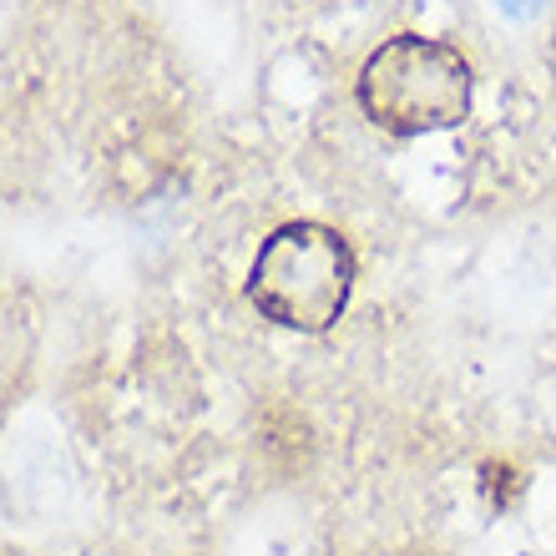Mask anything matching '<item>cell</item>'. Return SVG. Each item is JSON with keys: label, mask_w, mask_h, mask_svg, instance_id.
I'll return each mask as SVG.
<instances>
[{"label": "cell", "mask_w": 556, "mask_h": 556, "mask_svg": "<svg viewBox=\"0 0 556 556\" xmlns=\"http://www.w3.org/2000/svg\"><path fill=\"white\" fill-rule=\"evenodd\" d=\"M470 61L430 36H390L359 66V112L390 137L451 132L470 117Z\"/></svg>", "instance_id": "cell-2"}, {"label": "cell", "mask_w": 556, "mask_h": 556, "mask_svg": "<svg viewBox=\"0 0 556 556\" xmlns=\"http://www.w3.org/2000/svg\"><path fill=\"white\" fill-rule=\"evenodd\" d=\"M542 5V0H501V11H511V15H531Z\"/></svg>", "instance_id": "cell-3"}, {"label": "cell", "mask_w": 556, "mask_h": 556, "mask_svg": "<svg viewBox=\"0 0 556 556\" xmlns=\"http://www.w3.org/2000/svg\"><path fill=\"white\" fill-rule=\"evenodd\" d=\"M354 249L329 223H283L249 268V304L293 334H324L350 308Z\"/></svg>", "instance_id": "cell-1"}]
</instances>
